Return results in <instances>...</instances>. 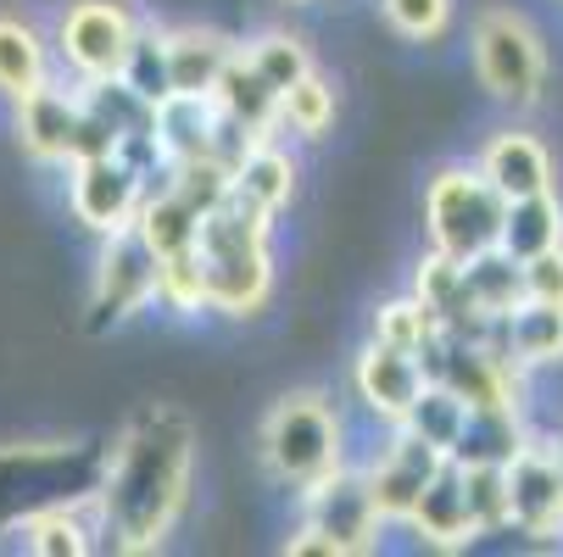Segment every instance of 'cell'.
<instances>
[{
    "label": "cell",
    "mask_w": 563,
    "mask_h": 557,
    "mask_svg": "<svg viewBox=\"0 0 563 557\" xmlns=\"http://www.w3.org/2000/svg\"><path fill=\"white\" fill-rule=\"evenodd\" d=\"M285 552H290V557H341V552H335V541H330L324 530H318V524H301V530L285 541Z\"/></svg>",
    "instance_id": "38"
},
{
    "label": "cell",
    "mask_w": 563,
    "mask_h": 557,
    "mask_svg": "<svg viewBox=\"0 0 563 557\" xmlns=\"http://www.w3.org/2000/svg\"><path fill=\"white\" fill-rule=\"evenodd\" d=\"M463 497H468V519L479 535L508 530V474L492 463H474L463 468Z\"/></svg>",
    "instance_id": "34"
},
{
    "label": "cell",
    "mask_w": 563,
    "mask_h": 557,
    "mask_svg": "<svg viewBox=\"0 0 563 557\" xmlns=\"http://www.w3.org/2000/svg\"><path fill=\"white\" fill-rule=\"evenodd\" d=\"M497 341H503V352H508L525 374L563 363V301H536V296H525L508 318H497Z\"/></svg>",
    "instance_id": "21"
},
{
    "label": "cell",
    "mask_w": 563,
    "mask_h": 557,
    "mask_svg": "<svg viewBox=\"0 0 563 557\" xmlns=\"http://www.w3.org/2000/svg\"><path fill=\"white\" fill-rule=\"evenodd\" d=\"M441 324L424 312V301L419 296H408V301H385L379 312H374V341L379 346H396V352H424V341L435 335Z\"/></svg>",
    "instance_id": "33"
},
{
    "label": "cell",
    "mask_w": 563,
    "mask_h": 557,
    "mask_svg": "<svg viewBox=\"0 0 563 557\" xmlns=\"http://www.w3.org/2000/svg\"><path fill=\"white\" fill-rule=\"evenodd\" d=\"M352 390H357V402L385 419V424H401V413H408L419 402V390H424V368L413 352H396V346H379L368 341L352 363Z\"/></svg>",
    "instance_id": "15"
},
{
    "label": "cell",
    "mask_w": 563,
    "mask_h": 557,
    "mask_svg": "<svg viewBox=\"0 0 563 557\" xmlns=\"http://www.w3.org/2000/svg\"><path fill=\"white\" fill-rule=\"evenodd\" d=\"M413 296L424 301V312L446 335H492L497 324L486 312L468 301V285H463V263L446 257V252H424L419 268H413Z\"/></svg>",
    "instance_id": "17"
},
{
    "label": "cell",
    "mask_w": 563,
    "mask_h": 557,
    "mask_svg": "<svg viewBox=\"0 0 563 557\" xmlns=\"http://www.w3.org/2000/svg\"><path fill=\"white\" fill-rule=\"evenodd\" d=\"M156 301L179 318L207 312V274H201V252H179L156 263Z\"/></svg>",
    "instance_id": "31"
},
{
    "label": "cell",
    "mask_w": 563,
    "mask_h": 557,
    "mask_svg": "<svg viewBox=\"0 0 563 557\" xmlns=\"http://www.w3.org/2000/svg\"><path fill=\"white\" fill-rule=\"evenodd\" d=\"M40 85H51V51H45V40L29 23H18V18H0V90H7L12 101H23Z\"/></svg>",
    "instance_id": "27"
},
{
    "label": "cell",
    "mask_w": 563,
    "mask_h": 557,
    "mask_svg": "<svg viewBox=\"0 0 563 557\" xmlns=\"http://www.w3.org/2000/svg\"><path fill=\"white\" fill-rule=\"evenodd\" d=\"M474 73L492 90V101L530 112L547 90V51L541 34L519 12H486L474 23Z\"/></svg>",
    "instance_id": "7"
},
{
    "label": "cell",
    "mask_w": 563,
    "mask_h": 557,
    "mask_svg": "<svg viewBox=\"0 0 563 557\" xmlns=\"http://www.w3.org/2000/svg\"><path fill=\"white\" fill-rule=\"evenodd\" d=\"M463 402L452 390H441V385H430L424 379V390H419V402L401 413V430H413L419 441H430L435 452H452V441H457V430H463Z\"/></svg>",
    "instance_id": "29"
},
{
    "label": "cell",
    "mask_w": 563,
    "mask_h": 557,
    "mask_svg": "<svg viewBox=\"0 0 563 557\" xmlns=\"http://www.w3.org/2000/svg\"><path fill=\"white\" fill-rule=\"evenodd\" d=\"M285 7H312V0H285Z\"/></svg>",
    "instance_id": "40"
},
{
    "label": "cell",
    "mask_w": 563,
    "mask_h": 557,
    "mask_svg": "<svg viewBox=\"0 0 563 557\" xmlns=\"http://www.w3.org/2000/svg\"><path fill=\"white\" fill-rule=\"evenodd\" d=\"M379 12L401 40H441L452 23V0H379Z\"/></svg>",
    "instance_id": "36"
},
{
    "label": "cell",
    "mask_w": 563,
    "mask_h": 557,
    "mask_svg": "<svg viewBox=\"0 0 563 557\" xmlns=\"http://www.w3.org/2000/svg\"><path fill=\"white\" fill-rule=\"evenodd\" d=\"M18 140L34 163H62L73 168L78 156H107V151H129L123 134L85 101V90H56L40 85L18 101Z\"/></svg>",
    "instance_id": "5"
},
{
    "label": "cell",
    "mask_w": 563,
    "mask_h": 557,
    "mask_svg": "<svg viewBox=\"0 0 563 557\" xmlns=\"http://www.w3.org/2000/svg\"><path fill=\"white\" fill-rule=\"evenodd\" d=\"M240 56H246L263 78H268V85L285 96L290 85H296V78H307L312 73V56H307V45L301 40H290V34H257L246 51H240Z\"/></svg>",
    "instance_id": "32"
},
{
    "label": "cell",
    "mask_w": 563,
    "mask_h": 557,
    "mask_svg": "<svg viewBox=\"0 0 563 557\" xmlns=\"http://www.w3.org/2000/svg\"><path fill=\"white\" fill-rule=\"evenodd\" d=\"M56 45H62V62L85 85H101V78L129 73L134 45H140V23L123 0H78L56 29Z\"/></svg>",
    "instance_id": "8"
},
{
    "label": "cell",
    "mask_w": 563,
    "mask_h": 557,
    "mask_svg": "<svg viewBox=\"0 0 563 557\" xmlns=\"http://www.w3.org/2000/svg\"><path fill=\"white\" fill-rule=\"evenodd\" d=\"M140 196H145V185H140V168L129 163V151L78 156V163H73V185H67L73 218L85 223V229H96L101 241L134 223Z\"/></svg>",
    "instance_id": "10"
},
{
    "label": "cell",
    "mask_w": 563,
    "mask_h": 557,
    "mask_svg": "<svg viewBox=\"0 0 563 557\" xmlns=\"http://www.w3.org/2000/svg\"><path fill=\"white\" fill-rule=\"evenodd\" d=\"M497 246H503L514 263H530V257H541V252H563V201H558V190L508 201Z\"/></svg>",
    "instance_id": "24"
},
{
    "label": "cell",
    "mask_w": 563,
    "mask_h": 557,
    "mask_svg": "<svg viewBox=\"0 0 563 557\" xmlns=\"http://www.w3.org/2000/svg\"><path fill=\"white\" fill-rule=\"evenodd\" d=\"M268 223L246 201L223 196L196 234L201 274H207V312L223 318H252L274 296V252H268Z\"/></svg>",
    "instance_id": "2"
},
{
    "label": "cell",
    "mask_w": 563,
    "mask_h": 557,
    "mask_svg": "<svg viewBox=\"0 0 563 557\" xmlns=\"http://www.w3.org/2000/svg\"><path fill=\"white\" fill-rule=\"evenodd\" d=\"M419 368H424L430 385L452 390L463 408H497V402L525 408V368L503 352L497 330L492 335H446V330H435L419 352Z\"/></svg>",
    "instance_id": "4"
},
{
    "label": "cell",
    "mask_w": 563,
    "mask_h": 557,
    "mask_svg": "<svg viewBox=\"0 0 563 557\" xmlns=\"http://www.w3.org/2000/svg\"><path fill=\"white\" fill-rule=\"evenodd\" d=\"M151 145L163 151V163H212L234 168V156L252 145V134H240L212 96H163L151 101Z\"/></svg>",
    "instance_id": "9"
},
{
    "label": "cell",
    "mask_w": 563,
    "mask_h": 557,
    "mask_svg": "<svg viewBox=\"0 0 563 557\" xmlns=\"http://www.w3.org/2000/svg\"><path fill=\"white\" fill-rule=\"evenodd\" d=\"M190 474H196L190 419L163 402L140 408L107 452V480L96 491V524L112 535L118 552H156L190 502Z\"/></svg>",
    "instance_id": "1"
},
{
    "label": "cell",
    "mask_w": 563,
    "mask_h": 557,
    "mask_svg": "<svg viewBox=\"0 0 563 557\" xmlns=\"http://www.w3.org/2000/svg\"><path fill=\"white\" fill-rule=\"evenodd\" d=\"M503 474H508V530H519L530 541L563 535V468H558L552 446L525 441L514 452V463H503Z\"/></svg>",
    "instance_id": "12"
},
{
    "label": "cell",
    "mask_w": 563,
    "mask_h": 557,
    "mask_svg": "<svg viewBox=\"0 0 563 557\" xmlns=\"http://www.w3.org/2000/svg\"><path fill=\"white\" fill-rule=\"evenodd\" d=\"M503 212H508V201L486 185V174H479V168H441L430 179V190H424L430 241H435V252H446L457 263H468V257L497 246Z\"/></svg>",
    "instance_id": "6"
},
{
    "label": "cell",
    "mask_w": 563,
    "mask_h": 557,
    "mask_svg": "<svg viewBox=\"0 0 563 557\" xmlns=\"http://www.w3.org/2000/svg\"><path fill=\"white\" fill-rule=\"evenodd\" d=\"M530 441V430H525V419H519V408L514 402H497V408H468L463 413V430H457V441H452V463L457 468H474V463H492V468H503V463H514V452Z\"/></svg>",
    "instance_id": "22"
},
{
    "label": "cell",
    "mask_w": 563,
    "mask_h": 557,
    "mask_svg": "<svg viewBox=\"0 0 563 557\" xmlns=\"http://www.w3.org/2000/svg\"><path fill=\"white\" fill-rule=\"evenodd\" d=\"M96 524H85L67 508H45V513H29L23 519V546L40 552V557H85L96 541Z\"/></svg>",
    "instance_id": "28"
},
{
    "label": "cell",
    "mask_w": 563,
    "mask_h": 557,
    "mask_svg": "<svg viewBox=\"0 0 563 557\" xmlns=\"http://www.w3.org/2000/svg\"><path fill=\"white\" fill-rule=\"evenodd\" d=\"M156 301V252L129 229L107 234V252H101V268H96V312L123 324V318L145 312Z\"/></svg>",
    "instance_id": "14"
},
{
    "label": "cell",
    "mask_w": 563,
    "mask_h": 557,
    "mask_svg": "<svg viewBox=\"0 0 563 557\" xmlns=\"http://www.w3.org/2000/svg\"><path fill=\"white\" fill-rule=\"evenodd\" d=\"M279 123H285V129H296L301 140L330 134V123H335V90H330L318 73L296 78V85L279 96Z\"/></svg>",
    "instance_id": "30"
},
{
    "label": "cell",
    "mask_w": 563,
    "mask_h": 557,
    "mask_svg": "<svg viewBox=\"0 0 563 557\" xmlns=\"http://www.w3.org/2000/svg\"><path fill=\"white\" fill-rule=\"evenodd\" d=\"M441 463H446V452H435L430 441H419L413 430H401V424H396L390 446L363 468V486H368L379 519H385V524H408L419 491L435 480V468H441Z\"/></svg>",
    "instance_id": "13"
},
{
    "label": "cell",
    "mask_w": 563,
    "mask_h": 557,
    "mask_svg": "<svg viewBox=\"0 0 563 557\" xmlns=\"http://www.w3.org/2000/svg\"><path fill=\"white\" fill-rule=\"evenodd\" d=\"M212 101L218 112L240 129V134H252V140H274L279 129V90L268 85V78L246 62V56H229V67L218 73V85H212Z\"/></svg>",
    "instance_id": "19"
},
{
    "label": "cell",
    "mask_w": 563,
    "mask_h": 557,
    "mask_svg": "<svg viewBox=\"0 0 563 557\" xmlns=\"http://www.w3.org/2000/svg\"><path fill=\"white\" fill-rule=\"evenodd\" d=\"M408 524H413L419 541H430V546H441V552L479 541V530H474V519H468V497H463V468H457L452 457L435 468V480L419 491Z\"/></svg>",
    "instance_id": "18"
},
{
    "label": "cell",
    "mask_w": 563,
    "mask_h": 557,
    "mask_svg": "<svg viewBox=\"0 0 563 557\" xmlns=\"http://www.w3.org/2000/svg\"><path fill=\"white\" fill-rule=\"evenodd\" d=\"M525 296L563 301V252H541V257L525 263Z\"/></svg>",
    "instance_id": "37"
},
{
    "label": "cell",
    "mask_w": 563,
    "mask_h": 557,
    "mask_svg": "<svg viewBox=\"0 0 563 557\" xmlns=\"http://www.w3.org/2000/svg\"><path fill=\"white\" fill-rule=\"evenodd\" d=\"M463 285H468V301L497 324V318H508L525 301V263H514L503 246H492L463 263Z\"/></svg>",
    "instance_id": "26"
},
{
    "label": "cell",
    "mask_w": 563,
    "mask_h": 557,
    "mask_svg": "<svg viewBox=\"0 0 563 557\" xmlns=\"http://www.w3.org/2000/svg\"><path fill=\"white\" fill-rule=\"evenodd\" d=\"M552 457H558V468H563V430H558V441H552Z\"/></svg>",
    "instance_id": "39"
},
{
    "label": "cell",
    "mask_w": 563,
    "mask_h": 557,
    "mask_svg": "<svg viewBox=\"0 0 563 557\" xmlns=\"http://www.w3.org/2000/svg\"><path fill=\"white\" fill-rule=\"evenodd\" d=\"M474 168L486 174V185H492L503 201L541 196V190L558 185V179H552V156H547V145H541L536 134H525V129H503V134H492Z\"/></svg>",
    "instance_id": "16"
},
{
    "label": "cell",
    "mask_w": 563,
    "mask_h": 557,
    "mask_svg": "<svg viewBox=\"0 0 563 557\" xmlns=\"http://www.w3.org/2000/svg\"><path fill=\"white\" fill-rule=\"evenodd\" d=\"M234 45L212 29H179L163 40V73H168V96H212L218 73L229 67Z\"/></svg>",
    "instance_id": "23"
},
{
    "label": "cell",
    "mask_w": 563,
    "mask_h": 557,
    "mask_svg": "<svg viewBox=\"0 0 563 557\" xmlns=\"http://www.w3.org/2000/svg\"><path fill=\"white\" fill-rule=\"evenodd\" d=\"M168 190H179L201 218L229 196V168L212 163V156H201V163H168Z\"/></svg>",
    "instance_id": "35"
},
{
    "label": "cell",
    "mask_w": 563,
    "mask_h": 557,
    "mask_svg": "<svg viewBox=\"0 0 563 557\" xmlns=\"http://www.w3.org/2000/svg\"><path fill=\"white\" fill-rule=\"evenodd\" d=\"M134 234L163 257H179V252H196V234H201V212L179 196V190H156V196H140V212H134Z\"/></svg>",
    "instance_id": "25"
},
{
    "label": "cell",
    "mask_w": 563,
    "mask_h": 557,
    "mask_svg": "<svg viewBox=\"0 0 563 557\" xmlns=\"http://www.w3.org/2000/svg\"><path fill=\"white\" fill-rule=\"evenodd\" d=\"M263 463L279 486L296 491L324 480L330 468H341V413L318 390L279 396L263 419Z\"/></svg>",
    "instance_id": "3"
},
{
    "label": "cell",
    "mask_w": 563,
    "mask_h": 557,
    "mask_svg": "<svg viewBox=\"0 0 563 557\" xmlns=\"http://www.w3.org/2000/svg\"><path fill=\"white\" fill-rule=\"evenodd\" d=\"M229 196L246 201L263 218H274L296 196V163H290V151H279L274 140H252L246 151L234 156V168H229Z\"/></svg>",
    "instance_id": "20"
},
{
    "label": "cell",
    "mask_w": 563,
    "mask_h": 557,
    "mask_svg": "<svg viewBox=\"0 0 563 557\" xmlns=\"http://www.w3.org/2000/svg\"><path fill=\"white\" fill-rule=\"evenodd\" d=\"M301 502H307V524L324 530L341 557H357V552H374V546H379L385 519H379V508H374V497H368V486H363V474L330 468L324 480H312V486L301 491Z\"/></svg>",
    "instance_id": "11"
}]
</instances>
